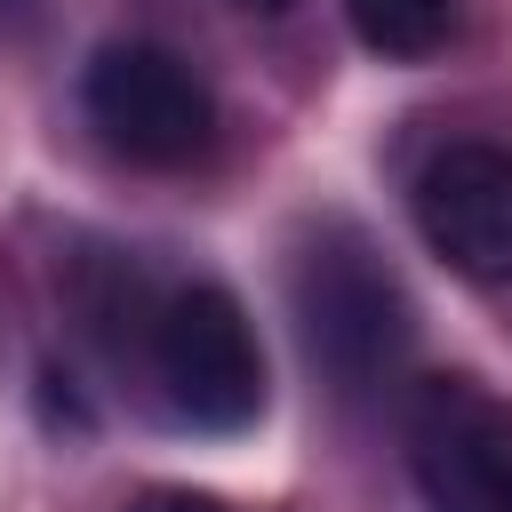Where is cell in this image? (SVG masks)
Wrapping results in <instances>:
<instances>
[{"instance_id": "6da1fadb", "label": "cell", "mask_w": 512, "mask_h": 512, "mask_svg": "<svg viewBox=\"0 0 512 512\" xmlns=\"http://www.w3.org/2000/svg\"><path fill=\"white\" fill-rule=\"evenodd\" d=\"M128 336L144 352L152 400L168 408V424L232 440L264 416L272 384H264V344L248 304L224 280H168V288H136L128 296Z\"/></svg>"}, {"instance_id": "7a4b0ae2", "label": "cell", "mask_w": 512, "mask_h": 512, "mask_svg": "<svg viewBox=\"0 0 512 512\" xmlns=\"http://www.w3.org/2000/svg\"><path fill=\"white\" fill-rule=\"evenodd\" d=\"M288 304H296V336H304L312 368L336 392H352V400L360 392H384L408 368V352H416V304H408L400 272L344 216H320L296 240Z\"/></svg>"}, {"instance_id": "3957f363", "label": "cell", "mask_w": 512, "mask_h": 512, "mask_svg": "<svg viewBox=\"0 0 512 512\" xmlns=\"http://www.w3.org/2000/svg\"><path fill=\"white\" fill-rule=\"evenodd\" d=\"M80 112L136 168H192L216 144L208 80L160 40H104L80 72Z\"/></svg>"}, {"instance_id": "277c9868", "label": "cell", "mask_w": 512, "mask_h": 512, "mask_svg": "<svg viewBox=\"0 0 512 512\" xmlns=\"http://www.w3.org/2000/svg\"><path fill=\"white\" fill-rule=\"evenodd\" d=\"M424 512H512V408L472 376H424L400 416Z\"/></svg>"}, {"instance_id": "5b68a950", "label": "cell", "mask_w": 512, "mask_h": 512, "mask_svg": "<svg viewBox=\"0 0 512 512\" xmlns=\"http://www.w3.org/2000/svg\"><path fill=\"white\" fill-rule=\"evenodd\" d=\"M408 216L456 280L512 288V144L496 136L440 144L408 184Z\"/></svg>"}, {"instance_id": "8992f818", "label": "cell", "mask_w": 512, "mask_h": 512, "mask_svg": "<svg viewBox=\"0 0 512 512\" xmlns=\"http://www.w3.org/2000/svg\"><path fill=\"white\" fill-rule=\"evenodd\" d=\"M344 16L360 32V48L392 56V64H416L456 32V0H344Z\"/></svg>"}, {"instance_id": "52a82bcc", "label": "cell", "mask_w": 512, "mask_h": 512, "mask_svg": "<svg viewBox=\"0 0 512 512\" xmlns=\"http://www.w3.org/2000/svg\"><path fill=\"white\" fill-rule=\"evenodd\" d=\"M128 512H224L216 496H192V488H152V496H136Z\"/></svg>"}, {"instance_id": "ba28073f", "label": "cell", "mask_w": 512, "mask_h": 512, "mask_svg": "<svg viewBox=\"0 0 512 512\" xmlns=\"http://www.w3.org/2000/svg\"><path fill=\"white\" fill-rule=\"evenodd\" d=\"M240 8H264V16H280V8H288V0H240Z\"/></svg>"}, {"instance_id": "9c48e42d", "label": "cell", "mask_w": 512, "mask_h": 512, "mask_svg": "<svg viewBox=\"0 0 512 512\" xmlns=\"http://www.w3.org/2000/svg\"><path fill=\"white\" fill-rule=\"evenodd\" d=\"M8 16H24V0H0V24H8Z\"/></svg>"}]
</instances>
